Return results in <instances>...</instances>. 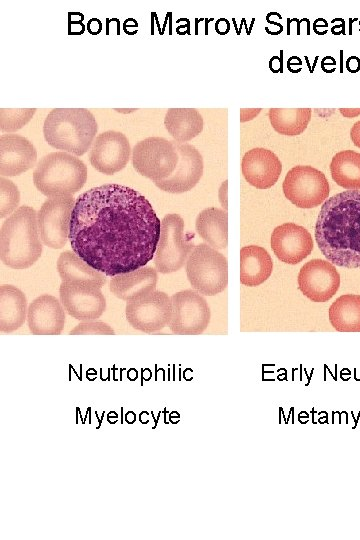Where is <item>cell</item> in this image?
Returning <instances> with one entry per match:
<instances>
[{
    "label": "cell",
    "mask_w": 360,
    "mask_h": 540,
    "mask_svg": "<svg viewBox=\"0 0 360 540\" xmlns=\"http://www.w3.org/2000/svg\"><path fill=\"white\" fill-rule=\"evenodd\" d=\"M161 221L139 191L104 184L75 200L69 241L91 267L113 277L146 266L155 255Z\"/></svg>",
    "instance_id": "cell-1"
},
{
    "label": "cell",
    "mask_w": 360,
    "mask_h": 540,
    "mask_svg": "<svg viewBox=\"0 0 360 540\" xmlns=\"http://www.w3.org/2000/svg\"><path fill=\"white\" fill-rule=\"evenodd\" d=\"M321 253L333 265L360 268V190H346L329 197L315 224Z\"/></svg>",
    "instance_id": "cell-2"
},
{
    "label": "cell",
    "mask_w": 360,
    "mask_h": 540,
    "mask_svg": "<svg viewBox=\"0 0 360 540\" xmlns=\"http://www.w3.org/2000/svg\"><path fill=\"white\" fill-rule=\"evenodd\" d=\"M42 250L37 212L30 206H20L2 224L0 259L6 266L22 270L37 262Z\"/></svg>",
    "instance_id": "cell-3"
},
{
    "label": "cell",
    "mask_w": 360,
    "mask_h": 540,
    "mask_svg": "<svg viewBox=\"0 0 360 540\" xmlns=\"http://www.w3.org/2000/svg\"><path fill=\"white\" fill-rule=\"evenodd\" d=\"M97 129L94 115L85 108H55L43 124L44 138L51 147L77 157L91 148Z\"/></svg>",
    "instance_id": "cell-4"
},
{
    "label": "cell",
    "mask_w": 360,
    "mask_h": 540,
    "mask_svg": "<svg viewBox=\"0 0 360 540\" xmlns=\"http://www.w3.org/2000/svg\"><path fill=\"white\" fill-rule=\"evenodd\" d=\"M87 173V166L80 158L57 151L40 159L33 172V182L47 197L73 195L84 186Z\"/></svg>",
    "instance_id": "cell-5"
},
{
    "label": "cell",
    "mask_w": 360,
    "mask_h": 540,
    "mask_svg": "<svg viewBox=\"0 0 360 540\" xmlns=\"http://www.w3.org/2000/svg\"><path fill=\"white\" fill-rule=\"evenodd\" d=\"M186 275L193 290L204 296H214L227 287V258L207 243H200L186 261Z\"/></svg>",
    "instance_id": "cell-6"
},
{
    "label": "cell",
    "mask_w": 360,
    "mask_h": 540,
    "mask_svg": "<svg viewBox=\"0 0 360 540\" xmlns=\"http://www.w3.org/2000/svg\"><path fill=\"white\" fill-rule=\"evenodd\" d=\"M184 230V220L179 214L170 213L161 220L159 242L153 258L157 272L173 273L186 264L195 246Z\"/></svg>",
    "instance_id": "cell-7"
},
{
    "label": "cell",
    "mask_w": 360,
    "mask_h": 540,
    "mask_svg": "<svg viewBox=\"0 0 360 540\" xmlns=\"http://www.w3.org/2000/svg\"><path fill=\"white\" fill-rule=\"evenodd\" d=\"M132 165L142 176L157 182L171 176L177 168L179 154L173 140L148 137L132 149Z\"/></svg>",
    "instance_id": "cell-8"
},
{
    "label": "cell",
    "mask_w": 360,
    "mask_h": 540,
    "mask_svg": "<svg viewBox=\"0 0 360 540\" xmlns=\"http://www.w3.org/2000/svg\"><path fill=\"white\" fill-rule=\"evenodd\" d=\"M285 197L295 206L310 209L329 197V183L323 172L309 166L298 165L290 169L283 181Z\"/></svg>",
    "instance_id": "cell-9"
},
{
    "label": "cell",
    "mask_w": 360,
    "mask_h": 540,
    "mask_svg": "<svg viewBox=\"0 0 360 540\" xmlns=\"http://www.w3.org/2000/svg\"><path fill=\"white\" fill-rule=\"evenodd\" d=\"M75 200L73 195L48 197L37 212L42 243L61 249L69 240L70 222Z\"/></svg>",
    "instance_id": "cell-10"
},
{
    "label": "cell",
    "mask_w": 360,
    "mask_h": 540,
    "mask_svg": "<svg viewBox=\"0 0 360 540\" xmlns=\"http://www.w3.org/2000/svg\"><path fill=\"white\" fill-rule=\"evenodd\" d=\"M173 311L168 324L174 334L198 335L209 325L211 312L203 295L192 289L171 296Z\"/></svg>",
    "instance_id": "cell-11"
},
{
    "label": "cell",
    "mask_w": 360,
    "mask_h": 540,
    "mask_svg": "<svg viewBox=\"0 0 360 540\" xmlns=\"http://www.w3.org/2000/svg\"><path fill=\"white\" fill-rule=\"evenodd\" d=\"M101 288L91 281H64L59 288L60 301L71 317L81 322L93 321L106 309Z\"/></svg>",
    "instance_id": "cell-12"
},
{
    "label": "cell",
    "mask_w": 360,
    "mask_h": 540,
    "mask_svg": "<svg viewBox=\"0 0 360 540\" xmlns=\"http://www.w3.org/2000/svg\"><path fill=\"white\" fill-rule=\"evenodd\" d=\"M171 297L155 290L148 296L127 302L125 315L128 323L136 330L150 334L166 327L172 317Z\"/></svg>",
    "instance_id": "cell-13"
},
{
    "label": "cell",
    "mask_w": 360,
    "mask_h": 540,
    "mask_svg": "<svg viewBox=\"0 0 360 540\" xmlns=\"http://www.w3.org/2000/svg\"><path fill=\"white\" fill-rule=\"evenodd\" d=\"M131 154L130 143L125 134L108 130L94 139L89 160L98 172L112 175L125 168Z\"/></svg>",
    "instance_id": "cell-14"
},
{
    "label": "cell",
    "mask_w": 360,
    "mask_h": 540,
    "mask_svg": "<svg viewBox=\"0 0 360 540\" xmlns=\"http://www.w3.org/2000/svg\"><path fill=\"white\" fill-rule=\"evenodd\" d=\"M297 281L304 296L321 303L336 294L340 286V275L328 260L312 259L301 267Z\"/></svg>",
    "instance_id": "cell-15"
},
{
    "label": "cell",
    "mask_w": 360,
    "mask_h": 540,
    "mask_svg": "<svg viewBox=\"0 0 360 540\" xmlns=\"http://www.w3.org/2000/svg\"><path fill=\"white\" fill-rule=\"evenodd\" d=\"M173 141L179 154L177 168L168 178L154 183L160 190L180 194L190 191L200 181L203 175V158L193 145Z\"/></svg>",
    "instance_id": "cell-16"
},
{
    "label": "cell",
    "mask_w": 360,
    "mask_h": 540,
    "mask_svg": "<svg viewBox=\"0 0 360 540\" xmlns=\"http://www.w3.org/2000/svg\"><path fill=\"white\" fill-rule=\"evenodd\" d=\"M271 248L280 261L295 265L310 255L313 249V240L306 228L287 222L273 230Z\"/></svg>",
    "instance_id": "cell-17"
},
{
    "label": "cell",
    "mask_w": 360,
    "mask_h": 540,
    "mask_svg": "<svg viewBox=\"0 0 360 540\" xmlns=\"http://www.w3.org/2000/svg\"><path fill=\"white\" fill-rule=\"evenodd\" d=\"M37 151L24 136L8 133L0 136V175L19 176L35 166Z\"/></svg>",
    "instance_id": "cell-18"
},
{
    "label": "cell",
    "mask_w": 360,
    "mask_h": 540,
    "mask_svg": "<svg viewBox=\"0 0 360 540\" xmlns=\"http://www.w3.org/2000/svg\"><path fill=\"white\" fill-rule=\"evenodd\" d=\"M241 168L245 180L257 189L271 188L282 172L279 158L271 150L260 147L244 154Z\"/></svg>",
    "instance_id": "cell-19"
},
{
    "label": "cell",
    "mask_w": 360,
    "mask_h": 540,
    "mask_svg": "<svg viewBox=\"0 0 360 540\" xmlns=\"http://www.w3.org/2000/svg\"><path fill=\"white\" fill-rule=\"evenodd\" d=\"M27 324L34 335H58L65 325V309L55 296L43 294L28 306Z\"/></svg>",
    "instance_id": "cell-20"
},
{
    "label": "cell",
    "mask_w": 360,
    "mask_h": 540,
    "mask_svg": "<svg viewBox=\"0 0 360 540\" xmlns=\"http://www.w3.org/2000/svg\"><path fill=\"white\" fill-rule=\"evenodd\" d=\"M157 281V270L150 266H144L113 276L110 280L109 288L117 298L131 302L140 300L154 292Z\"/></svg>",
    "instance_id": "cell-21"
},
{
    "label": "cell",
    "mask_w": 360,
    "mask_h": 540,
    "mask_svg": "<svg viewBox=\"0 0 360 540\" xmlns=\"http://www.w3.org/2000/svg\"><path fill=\"white\" fill-rule=\"evenodd\" d=\"M273 262L261 246L249 245L240 249V282L248 287L264 283L271 275Z\"/></svg>",
    "instance_id": "cell-22"
},
{
    "label": "cell",
    "mask_w": 360,
    "mask_h": 540,
    "mask_svg": "<svg viewBox=\"0 0 360 540\" xmlns=\"http://www.w3.org/2000/svg\"><path fill=\"white\" fill-rule=\"evenodd\" d=\"M27 299L14 285L0 286V331L11 333L23 326L27 319Z\"/></svg>",
    "instance_id": "cell-23"
},
{
    "label": "cell",
    "mask_w": 360,
    "mask_h": 540,
    "mask_svg": "<svg viewBox=\"0 0 360 540\" xmlns=\"http://www.w3.org/2000/svg\"><path fill=\"white\" fill-rule=\"evenodd\" d=\"M198 235L212 248L222 250L228 244V214L224 209L209 207L196 218Z\"/></svg>",
    "instance_id": "cell-24"
},
{
    "label": "cell",
    "mask_w": 360,
    "mask_h": 540,
    "mask_svg": "<svg viewBox=\"0 0 360 540\" xmlns=\"http://www.w3.org/2000/svg\"><path fill=\"white\" fill-rule=\"evenodd\" d=\"M164 125L173 140L187 142L203 130V118L194 108H170L164 117Z\"/></svg>",
    "instance_id": "cell-25"
},
{
    "label": "cell",
    "mask_w": 360,
    "mask_h": 540,
    "mask_svg": "<svg viewBox=\"0 0 360 540\" xmlns=\"http://www.w3.org/2000/svg\"><path fill=\"white\" fill-rule=\"evenodd\" d=\"M328 317L339 332H360V295L344 294L330 306Z\"/></svg>",
    "instance_id": "cell-26"
},
{
    "label": "cell",
    "mask_w": 360,
    "mask_h": 540,
    "mask_svg": "<svg viewBox=\"0 0 360 540\" xmlns=\"http://www.w3.org/2000/svg\"><path fill=\"white\" fill-rule=\"evenodd\" d=\"M57 271L64 281H91L103 287L106 283V276L98 270L91 267L74 251L62 252L57 260Z\"/></svg>",
    "instance_id": "cell-27"
},
{
    "label": "cell",
    "mask_w": 360,
    "mask_h": 540,
    "mask_svg": "<svg viewBox=\"0 0 360 540\" xmlns=\"http://www.w3.org/2000/svg\"><path fill=\"white\" fill-rule=\"evenodd\" d=\"M332 179L347 190H360V153L343 150L336 153L330 163Z\"/></svg>",
    "instance_id": "cell-28"
},
{
    "label": "cell",
    "mask_w": 360,
    "mask_h": 540,
    "mask_svg": "<svg viewBox=\"0 0 360 540\" xmlns=\"http://www.w3.org/2000/svg\"><path fill=\"white\" fill-rule=\"evenodd\" d=\"M310 108H271L268 116L273 129L282 135L295 136L301 134L311 120Z\"/></svg>",
    "instance_id": "cell-29"
},
{
    "label": "cell",
    "mask_w": 360,
    "mask_h": 540,
    "mask_svg": "<svg viewBox=\"0 0 360 540\" xmlns=\"http://www.w3.org/2000/svg\"><path fill=\"white\" fill-rule=\"evenodd\" d=\"M36 108L29 109H0L1 131L13 133L26 125L36 112Z\"/></svg>",
    "instance_id": "cell-30"
},
{
    "label": "cell",
    "mask_w": 360,
    "mask_h": 540,
    "mask_svg": "<svg viewBox=\"0 0 360 540\" xmlns=\"http://www.w3.org/2000/svg\"><path fill=\"white\" fill-rule=\"evenodd\" d=\"M20 192L13 181L0 177V218L9 217L19 207Z\"/></svg>",
    "instance_id": "cell-31"
},
{
    "label": "cell",
    "mask_w": 360,
    "mask_h": 540,
    "mask_svg": "<svg viewBox=\"0 0 360 540\" xmlns=\"http://www.w3.org/2000/svg\"><path fill=\"white\" fill-rule=\"evenodd\" d=\"M71 335L76 334H105L114 335L112 327L103 321H84L76 325L70 332Z\"/></svg>",
    "instance_id": "cell-32"
},
{
    "label": "cell",
    "mask_w": 360,
    "mask_h": 540,
    "mask_svg": "<svg viewBox=\"0 0 360 540\" xmlns=\"http://www.w3.org/2000/svg\"><path fill=\"white\" fill-rule=\"evenodd\" d=\"M350 138L354 145L360 148V120L352 126L350 130Z\"/></svg>",
    "instance_id": "cell-33"
},
{
    "label": "cell",
    "mask_w": 360,
    "mask_h": 540,
    "mask_svg": "<svg viewBox=\"0 0 360 540\" xmlns=\"http://www.w3.org/2000/svg\"><path fill=\"white\" fill-rule=\"evenodd\" d=\"M87 29H88L89 33H91L93 35H96V34L101 32L102 23L100 22V20H98L96 18H92V19L89 20V22L87 24Z\"/></svg>",
    "instance_id": "cell-34"
},
{
    "label": "cell",
    "mask_w": 360,
    "mask_h": 540,
    "mask_svg": "<svg viewBox=\"0 0 360 540\" xmlns=\"http://www.w3.org/2000/svg\"><path fill=\"white\" fill-rule=\"evenodd\" d=\"M228 181L225 180L220 189H219V193H218V197H219V201L222 205V207L224 208V210L227 211V183Z\"/></svg>",
    "instance_id": "cell-35"
},
{
    "label": "cell",
    "mask_w": 360,
    "mask_h": 540,
    "mask_svg": "<svg viewBox=\"0 0 360 540\" xmlns=\"http://www.w3.org/2000/svg\"><path fill=\"white\" fill-rule=\"evenodd\" d=\"M260 108L258 109H241V113H246V115H241L240 121L245 122L247 120L253 119L259 112Z\"/></svg>",
    "instance_id": "cell-36"
},
{
    "label": "cell",
    "mask_w": 360,
    "mask_h": 540,
    "mask_svg": "<svg viewBox=\"0 0 360 540\" xmlns=\"http://www.w3.org/2000/svg\"><path fill=\"white\" fill-rule=\"evenodd\" d=\"M341 113L346 117H354L360 113V109H340Z\"/></svg>",
    "instance_id": "cell-37"
}]
</instances>
